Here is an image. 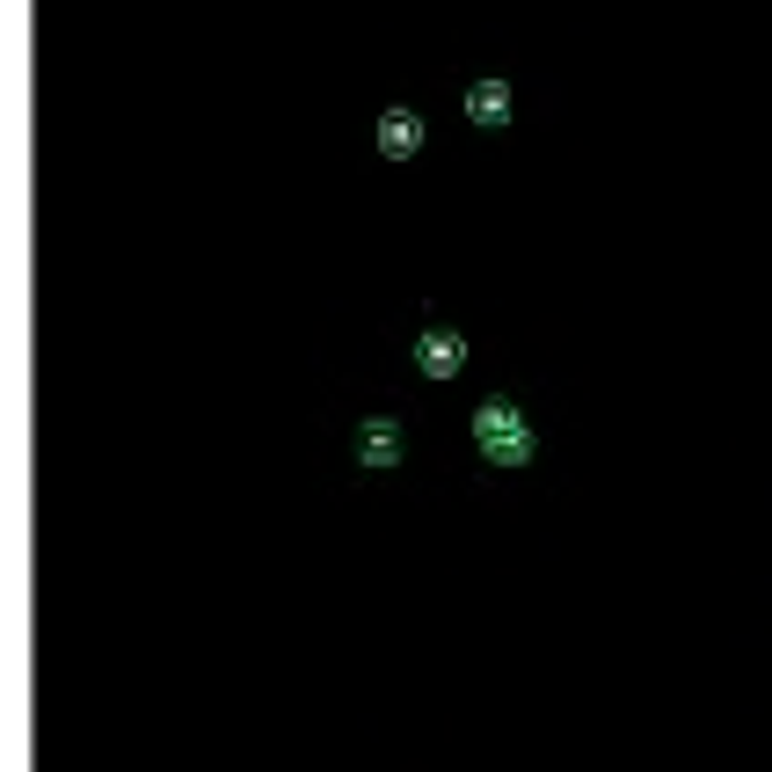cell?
<instances>
[{
  "mask_svg": "<svg viewBox=\"0 0 772 772\" xmlns=\"http://www.w3.org/2000/svg\"><path fill=\"white\" fill-rule=\"evenodd\" d=\"M482 445H488V452H525V437H518L510 409H488V415H482Z\"/></svg>",
  "mask_w": 772,
  "mask_h": 772,
  "instance_id": "obj_1",
  "label": "cell"
},
{
  "mask_svg": "<svg viewBox=\"0 0 772 772\" xmlns=\"http://www.w3.org/2000/svg\"><path fill=\"white\" fill-rule=\"evenodd\" d=\"M423 364H431V372H452V364H459V343L452 336H431V343H423Z\"/></svg>",
  "mask_w": 772,
  "mask_h": 772,
  "instance_id": "obj_2",
  "label": "cell"
},
{
  "mask_svg": "<svg viewBox=\"0 0 772 772\" xmlns=\"http://www.w3.org/2000/svg\"><path fill=\"white\" fill-rule=\"evenodd\" d=\"M386 146L409 153V146H415V117H386Z\"/></svg>",
  "mask_w": 772,
  "mask_h": 772,
  "instance_id": "obj_3",
  "label": "cell"
},
{
  "mask_svg": "<svg viewBox=\"0 0 772 772\" xmlns=\"http://www.w3.org/2000/svg\"><path fill=\"white\" fill-rule=\"evenodd\" d=\"M474 117H488V124L503 117V88H474Z\"/></svg>",
  "mask_w": 772,
  "mask_h": 772,
  "instance_id": "obj_4",
  "label": "cell"
}]
</instances>
